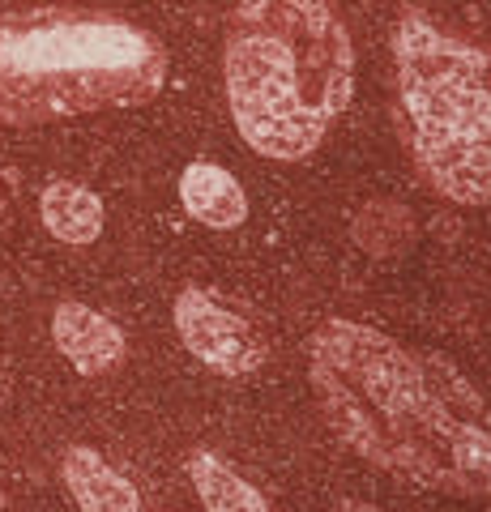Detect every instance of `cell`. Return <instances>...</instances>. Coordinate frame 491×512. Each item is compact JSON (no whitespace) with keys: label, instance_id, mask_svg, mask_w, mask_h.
Returning a JSON list of instances; mask_svg holds the SVG:
<instances>
[{"label":"cell","instance_id":"6da1fadb","mask_svg":"<svg viewBox=\"0 0 491 512\" xmlns=\"http://www.w3.org/2000/svg\"><path fill=\"white\" fill-rule=\"evenodd\" d=\"M308 376L334 436L376 470L440 495H491V402L445 355L359 320H325Z\"/></svg>","mask_w":491,"mask_h":512},{"label":"cell","instance_id":"7a4b0ae2","mask_svg":"<svg viewBox=\"0 0 491 512\" xmlns=\"http://www.w3.org/2000/svg\"><path fill=\"white\" fill-rule=\"evenodd\" d=\"M240 137L265 158L321 146L355 86V52L325 0H240L223 52Z\"/></svg>","mask_w":491,"mask_h":512},{"label":"cell","instance_id":"3957f363","mask_svg":"<svg viewBox=\"0 0 491 512\" xmlns=\"http://www.w3.org/2000/svg\"><path fill=\"white\" fill-rule=\"evenodd\" d=\"M167 77L163 43L112 13L35 9L0 18V124L137 107Z\"/></svg>","mask_w":491,"mask_h":512},{"label":"cell","instance_id":"277c9868","mask_svg":"<svg viewBox=\"0 0 491 512\" xmlns=\"http://www.w3.org/2000/svg\"><path fill=\"white\" fill-rule=\"evenodd\" d=\"M419 171L457 205L491 201V56L406 13L393 39Z\"/></svg>","mask_w":491,"mask_h":512},{"label":"cell","instance_id":"5b68a950","mask_svg":"<svg viewBox=\"0 0 491 512\" xmlns=\"http://www.w3.org/2000/svg\"><path fill=\"white\" fill-rule=\"evenodd\" d=\"M176 333L188 355L218 376H248L265 363V342L257 338V329L197 286H188L176 299Z\"/></svg>","mask_w":491,"mask_h":512},{"label":"cell","instance_id":"8992f818","mask_svg":"<svg viewBox=\"0 0 491 512\" xmlns=\"http://www.w3.org/2000/svg\"><path fill=\"white\" fill-rule=\"evenodd\" d=\"M52 342L56 350L73 363V372L82 376H103V372H116L124 363V329L116 325L112 316L86 308V303H56L52 312Z\"/></svg>","mask_w":491,"mask_h":512},{"label":"cell","instance_id":"52a82bcc","mask_svg":"<svg viewBox=\"0 0 491 512\" xmlns=\"http://www.w3.org/2000/svg\"><path fill=\"white\" fill-rule=\"evenodd\" d=\"M60 474H65L69 500L77 504V512H141L137 487L94 448H69L65 461H60Z\"/></svg>","mask_w":491,"mask_h":512},{"label":"cell","instance_id":"ba28073f","mask_svg":"<svg viewBox=\"0 0 491 512\" xmlns=\"http://www.w3.org/2000/svg\"><path fill=\"white\" fill-rule=\"evenodd\" d=\"M180 201L201 227L231 231L248 218V197L231 171L214 163H188L180 175Z\"/></svg>","mask_w":491,"mask_h":512},{"label":"cell","instance_id":"9c48e42d","mask_svg":"<svg viewBox=\"0 0 491 512\" xmlns=\"http://www.w3.org/2000/svg\"><path fill=\"white\" fill-rule=\"evenodd\" d=\"M39 218L60 244H73V248H86L103 235V201L90 188L69 184V180H56L43 188Z\"/></svg>","mask_w":491,"mask_h":512},{"label":"cell","instance_id":"30bf717a","mask_svg":"<svg viewBox=\"0 0 491 512\" xmlns=\"http://www.w3.org/2000/svg\"><path fill=\"white\" fill-rule=\"evenodd\" d=\"M188 478H193L205 512H269L265 495L252 487L244 474H235L218 453L197 448V453L188 457Z\"/></svg>","mask_w":491,"mask_h":512},{"label":"cell","instance_id":"8fae6325","mask_svg":"<svg viewBox=\"0 0 491 512\" xmlns=\"http://www.w3.org/2000/svg\"><path fill=\"white\" fill-rule=\"evenodd\" d=\"M13 210V171L0 163V218H5Z\"/></svg>","mask_w":491,"mask_h":512},{"label":"cell","instance_id":"7c38bea8","mask_svg":"<svg viewBox=\"0 0 491 512\" xmlns=\"http://www.w3.org/2000/svg\"><path fill=\"white\" fill-rule=\"evenodd\" d=\"M329 512H385V508H372V504H363V500H338Z\"/></svg>","mask_w":491,"mask_h":512},{"label":"cell","instance_id":"4fadbf2b","mask_svg":"<svg viewBox=\"0 0 491 512\" xmlns=\"http://www.w3.org/2000/svg\"><path fill=\"white\" fill-rule=\"evenodd\" d=\"M5 402H9V367L0 359V410H5Z\"/></svg>","mask_w":491,"mask_h":512},{"label":"cell","instance_id":"5bb4252c","mask_svg":"<svg viewBox=\"0 0 491 512\" xmlns=\"http://www.w3.org/2000/svg\"><path fill=\"white\" fill-rule=\"evenodd\" d=\"M0 512H9V500H5V495H0Z\"/></svg>","mask_w":491,"mask_h":512}]
</instances>
